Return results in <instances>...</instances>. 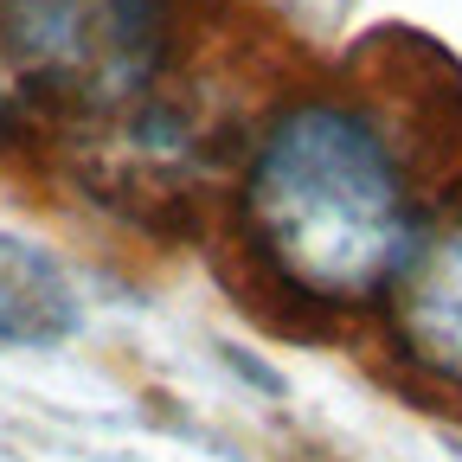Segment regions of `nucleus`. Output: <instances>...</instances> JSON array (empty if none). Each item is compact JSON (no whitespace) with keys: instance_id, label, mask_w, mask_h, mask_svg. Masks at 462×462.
Here are the masks:
<instances>
[{"instance_id":"f257e3e1","label":"nucleus","mask_w":462,"mask_h":462,"mask_svg":"<svg viewBox=\"0 0 462 462\" xmlns=\"http://www.w3.org/2000/svg\"><path fill=\"white\" fill-rule=\"evenodd\" d=\"M238 212L257 263L315 309L392 296L418 251L411 161L366 103L346 97H302L270 116Z\"/></svg>"},{"instance_id":"f03ea898","label":"nucleus","mask_w":462,"mask_h":462,"mask_svg":"<svg viewBox=\"0 0 462 462\" xmlns=\"http://www.w3.org/2000/svg\"><path fill=\"white\" fill-rule=\"evenodd\" d=\"M148 7L142 0H7L0 45L39 84H135L148 71Z\"/></svg>"},{"instance_id":"7ed1b4c3","label":"nucleus","mask_w":462,"mask_h":462,"mask_svg":"<svg viewBox=\"0 0 462 462\" xmlns=\"http://www.w3.org/2000/svg\"><path fill=\"white\" fill-rule=\"evenodd\" d=\"M385 315H392L398 354L418 373L462 385V218L418 238V251L404 257L385 296Z\"/></svg>"},{"instance_id":"20e7f679","label":"nucleus","mask_w":462,"mask_h":462,"mask_svg":"<svg viewBox=\"0 0 462 462\" xmlns=\"http://www.w3.org/2000/svg\"><path fill=\"white\" fill-rule=\"evenodd\" d=\"M78 328V296L65 270L39 245L0 231V340L14 346H51Z\"/></svg>"}]
</instances>
